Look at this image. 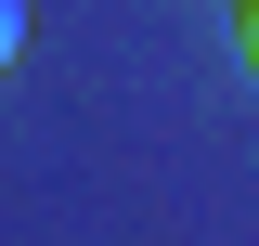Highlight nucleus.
Wrapping results in <instances>:
<instances>
[{"label": "nucleus", "instance_id": "f257e3e1", "mask_svg": "<svg viewBox=\"0 0 259 246\" xmlns=\"http://www.w3.org/2000/svg\"><path fill=\"white\" fill-rule=\"evenodd\" d=\"M13 52H26V0H0V65H13Z\"/></svg>", "mask_w": 259, "mask_h": 246}, {"label": "nucleus", "instance_id": "f03ea898", "mask_svg": "<svg viewBox=\"0 0 259 246\" xmlns=\"http://www.w3.org/2000/svg\"><path fill=\"white\" fill-rule=\"evenodd\" d=\"M246 78H259V13H246Z\"/></svg>", "mask_w": 259, "mask_h": 246}, {"label": "nucleus", "instance_id": "7ed1b4c3", "mask_svg": "<svg viewBox=\"0 0 259 246\" xmlns=\"http://www.w3.org/2000/svg\"><path fill=\"white\" fill-rule=\"evenodd\" d=\"M233 13H259V0H233Z\"/></svg>", "mask_w": 259, "mask_h": 246}]
</instances>
